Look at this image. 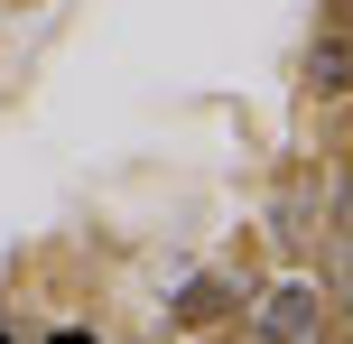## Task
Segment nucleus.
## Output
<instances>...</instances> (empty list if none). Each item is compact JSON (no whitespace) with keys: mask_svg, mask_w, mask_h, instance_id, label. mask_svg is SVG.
<instances>
[{"mask_svg":"<svg viewBox=\"0 0 353 344\" xmlns=\"http://www.w3.org/2000/svg\"><path fill=\"white\" fill-rule=\"evenodd\" d=\"M65 344H84V335H65Z\"/></svg>","mask_w":353,"mask_h":344,"instance_id":"nucleus-5","label":"nucleus"},{"mask_svg":"<svg viewBox=\"0 0 353 344\" xmlns=\"http://www.w3.org/2000/svg\"><path fill=\"white\" fill-rule=\"evenodd\" d=\"M307 93H316V103H344L353 93V37L344 28H316V47H307Z\"/></svg>","mask_w":353,"mask_h":344,"instance_id":"nucleus-1","label":"nucleus"},{"mask_svg":"<svg viewBox=\"0 0 353 344\" xmlns=\"http://www.w3.org/2000/svg\"><path fill=\"white\" fill-rule=\"evenodd\" d=\"M176 316H195V326H205V316H223V289H214V279H195V289H176Z\"/></svg>","mask_w":353,"mask_h":344,"instance_id":"nucleus-3","label":"nucleus"},{"mask_svg":"<svg viewBox=\"0 0 353 344\" xmlns=\"http://www.w3.org/2000/svg\"><path fill=\"white\" fill-rule=\"evenodd\" d=\"M307 316H316V289H279V298L261 307V335H298Z\"/></svg>","mask_w":353,"mask_h":344,"instance_id":"nucleus-2","label":"nucleus"},{"mask_svg":"<svg viewBox=\"0 0 353 344\" xmlns=\"http://www.w3.org/2000/svg\"><path fill=\"white\" fill-rule=\"evenodd\" d=\"M316 10H325V28H344V37H353V0H316Z\"/></svg>","mask_w":353,"mask_h":344,"instance_id":"nucleus-4","label":"nucleus"}]
</instances>
